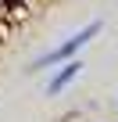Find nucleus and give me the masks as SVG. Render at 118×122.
<instances>
[{
  "label": "nucleus",
  "instance_id": "obj_1",
  "mask_svg": "<svg viewBox=\"0 0 118 122\" xmlns=\"http://www.w3.org/2000/svg\"><path fill=\"white\" fill-rule=\"evenodd\" d=\"M100 29H104V22H100V18H97V22H90L86 29H79L75 36H68V40H65L61 47H54V50L39 54V57L32 61V68H29V72H39V68H54V65H61V61L75 57V54H79V50H82V47H86V43H90V40H93V36L100 32Z\"/></svg>",
  "mask_w": 118,
  "mask_h": 122
},
{
  "label": "nucleus",
  "instance_id": "obj_2",
  "mask_svg": "<svg viewBox=\"0 0 118 122\" xmlns=\"http://www.w3.org/2000/svg\"><path fill=\"white\" fill-rule=\"evenodd\" d=\"M79 72H82V61H75V57L61 61V68H57V76H54V79L47 83V93H50V97H57V93H61V90H65V86H68V83H72V79L79 76Z\"/></svg>",
  "mask_w": 118,
  "mask_h": 122
}]
</instances>
